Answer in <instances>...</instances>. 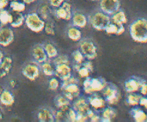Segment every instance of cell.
Segmentation results:
<instances>
[{
  "label": "cell",
  "mask_w": 147,
  "mask_h": 122,
  "mask_svg": "<svg viewBox=\"0 0 147 122\" xmlns=\"http://www.w3.org/2000/svg\"><path fill=\"white\" fill-rule=\"evenodd\" d=\"M111 21L117 24H124L127 22V17L123 10L119 9L115 14L111 15Z\"/></svg>",
  "instance_id": "cell-25"
},
{
  "label": "cell",
  "mask_w": 147,
  "mask_h": 122,
  "mask_svg": "<svg viewBox=\"0 0 147 122\" xmlns=\"http://www.w3.org/2000/svg\"><path fill=\"white\" fill-rule=\"evenodd\" d=\"M141 94L143 96H146L147 95V84L146 81H144L142 83V86L140 87V89H139Z\"/></svg>",
  "instance_id": "cell-44"
},
{
  "label": "cell",
  "mask_w": 147,
  "mask_h": 122,
  "mask_svg": "<svg viewBox=\"0 0 147 122\" xmlns=\"http://www.w3.org/2000/svg\"><path fill=\"white\" fill-rule=\"evenodd\" d=\"M88 101L90 107L95 109H103L106 107V101L105 99L97 94H91V96L88 98Z\"/></svg>",
  "instance_id": "cell-15"
},
{
  "label": "cell",
  "mask_w": 147,
  "mask_h": 122,
  "mask_svg": "<svg viewBox=\"0 0 147 122\" xmlns=\"http://www.w3.org/2000/svg\"><path fill=\"white\" fill-rule=\"evenodd\" d=\"M9 1H14V0H9Z\"/></svg>",
  "instance_id": "cell-53"
},
{
  "label": "cell",
  "mask_w": 147,
  "mask_h": 122,
  "mask_svg": "<svg viewBox=\"0 0 147 122\" xmlns=\"http://www.w3.org/2000/svg\"><path fill=\"white\" fill-rule=\"evenodd\" d=\"M108 83L103 78H90L88 77L83 81V87L86 94H93L102 91L107 86Z\"/></svg>",
  "instance_id": "cell-2"
},
{
  "label": "cell",
  "mask_w": 147,
  "mask_h": 122,
  "mask_svg": "<svg viewBox=\"0 0 147 122\" xmlns=\"http://www.w3.org/2000/svg\"><path fill=\"white\" fill-rule=\"evenodd\" d=\"M44 47L47 57L50 59H53L58 55V51H57V48L51 43H47V44H45Z\"/></svg>",
  "instance_id": "cell-28"
},
{
  "label": "cell",
  "mask_w": 147,
  "mask_h": 122,
  "mask_svg": "<svg viewBox=\"0 0 147 122\" xmlns=\"http://www.w3.org/2000/svg\"><path fill=\"white\" fill-rule=\"evenodd\" d=\"M67 37L73 41H80L82 38L81 31L78 27L73 26V27H70L67 30Z\"/></svg>",
  "instance_id": "cell-27"
},
{
  "label": "cell",
  "mask_w": 147,
  "mask_h": 122,
  "mask_svg": "<svg viewBox=\"0 0 147 122\" xmlns=\"http://www.w3.org/2000/svg\"><path fill=\"white\" fill-rule=\"evenodd\" d=\"M9 85L11 88H14L16 87V85H17V82H16L15 80L11 79L9 81Z\"/></svg>",
  "instance_id": "cell-49"
},
{
  "label": "cell",
  "mask_w": 147,
  "mask_h": 122,
  "mask_svg": "<svg viewBox=\"0 0 147 122\" xmlns=\"http://www.w3.org/2000/svg\"><path fill=\"white\" fill-rule=\"evenodd\" d=\"M14 39V31L11 28L4 27L0 29V45L8 47L12 43Z\"/></svg>",
  "instance_id": "cell-11"
},
{
  "label": "cell",
  "mask_w": 147,
  "mask_h": 122,
  "mask_svg": "<svg viewBox=\"0 0 147 122\" xmlns=\"http://www.w3.org/2000/svg\"><path fill=\"white\" fill-rule=\"evenodd\" d=\"M77 72L80 78H84V79H86L88 78V77H89L90 74L91 73L90 71V70H89L88 69L86 68V67H85L84 66H83V64H82V67H80V69L77 71Z\"/></svg>",
  "instance_id": "cell-38"
},
{
  "label": "cell",
  "mask_w": 147,
  "mask_h": 122,
  "mask_svg": "<svg viewBox=\"0 0 147 122\" xmlns=\"http://www.w3.org/2000/svg\"><path fill=\"white\" fill-rule=\"evenodd\" d=\"M37 119L40 122L55 121V114L51 110L47 108H42L37 113Z\"/></svg>",
  "instance_id": "cell-17"
},
{
  "label": "cell",
  "mask_w": 147,
  "mask_h": 122,
  "mask_svg": "<svg viewBox=\"0 0 147 122\" xmlns=\"http://www.w3.org/2000/svg\"><path fill=\"white\" fill-rule=\"evenodd\" d=\"M9 4V0H0V11L4 9Z\"/></svg>",
  "instance_id": "cell-47"
},
{
  "label": "cell",
  "mask_w": 147,
  "mask_h": 122,
  "mask_svg": "<svg viewBox=\"0 0 147 122\" xmlns=\"http://www.w3.org/2000/svg\"><path fill=\"white\" fill-rule=\"evenodd\" d=\"M88 119H89V118H88V117L87 114H85V113L77 112V119H76V121L84 122V121H87Z\"/></svg>",
  "instance_id": "cell-43"
},
{
  "label": "cell",
  "mask_w": 147,
  "mask_h": 122,
  "mask_svg": "<svg viewBox=\"0 0 147 122\" xmlns=\"http://www.w3.org/2000/svg\"><path fill=\"white\" fill-rule=\"evenodd\" d=\"M71 84H78V81L77 79H76V77H72V76L70 77V78L67 79L65 80V81H63V83H62L61 84V89L64 88V87H65L66 86Z\"/></svg>",
  "instance_id": "cell-41"
},
{
  "label": "cell",
  "mask_w": 147,
  "mask_h": 122,
  "mask_svg": "<svg viewBox=\"0 0 147 122\" xmlns=\"http://www.w3.org/2000/svg\"><path fill=\"white\" fill-rule=\"evenodd\" d=\"M2 118H3V112L2 111H1V109H0V120L2 119Z\"/></svg>",
  "instance_id": "cell-52"
},
{
  "label": "cell",
  "mask_w": 147,
  "mask_h": 122,
  "mask_svg": "<svg viewBox=\"0 0 147 122\" xmlns=\"http://www.w3.org/2000/svg\"><path fill=\"white\" fill-rule=\"evenodd\" d=\"M56 17L60 19L69 21L72 19V6L67 1H64L63 4L58 8H56L55 10Z\"/></svg>",
  "instance_id": "cell-8"
},
{
  "label": "cell",
  "mask_w": 147,
  "mask_h": 122,
  "mask_svg": "<svg viewBox=\"0 0 147 122\" xmlns=\"http://www.w3.org/2000/svg\"><path fill=\"white\" fill-rule=\"evenodd\" d=\"M90 121L92 122H97V121H101V117H100V116L98 115V114H95L90 119Z\"/></svg>",
  "instance_id": "cell-48"
},
{
  "label": "cell",
  "mask_w": 147,
  "mask_h": 122,
  "mask_svg": "<svg viewBox=\"0 0 147 122\" xmlns=\"http://www.w3.org/2000/svg\"><path fill=\"white\" fill-rule=\"evenodd\" d=\"M44 30L45 31V33L48 35H55V27L53 23L47 22L45 24V27Z\"/></svg>",
  "instance_id": "cell-40"
},
{
  "label": "cell",
  "mask_w": 147,
  "mask_h": 122,
  "mask_svg": "<svg viewBox=\"0 0 147 122\" xmlns=\"http://www.w3.org/2000/svg\"><path fill=\"white\" fill-rule=\"evenodd\" d=\"M103 97L110 105H116L121 99V94L114 84H107L102 91Z\"/></svg>",
  "instance_id": "cell-5"
},
{
  "label": "cell",
  "mask_w": 147,
  "mask_h": 122,
  "mask_svg": "<svg viewBox=\"0 0 147 122\" xmlns=\"http://www.w3.org/2000/svg\"><path fill=\"white\" fill-rule=\"evenodd\" d=\"M50 12H51L50 7L47 4H43L39 9V14L44 20L48 19Z\"/></svg>",
  "instance_id": "cell-34"
},
{
  "label": "cell",
  "mask_w": 147,
  "mask_h": 122,
  "mask_svg": "<svg viewBox=\"0 0 147 122\" xmlns=\"http://www.w3.org/2000/svg\"><path fill=\"white\" fill-rule=\"evenodd\" d=\"M32 54V57L34 60L37 64H42V63L47 61V59H48L45 50L44 46H42V44L36 45L33 48Z\"/></svg>",
  "instance_id": "cell-12"
},
{
  "label": "cell",
  "mask_w": 147,
  "mask_h": 122,
  "mask_svg": "<svg viewBox=\"0 0 147 122\" xmlns=\"http://www.w3.org/2000/svg\"><path fill=\"white\" fill-rule=\"evenodd\" d=\"M41 69L43 74L47 77H52L55 75V68L47 61L41 64Z\"/></svg>",
  "instance_id": "cell-31"
},
{
  "label": "cell",
  "mask_w": 147,
  "mask_h": 122,
  "mask_svg": "<svg viewBox=\"0 0 147 122\" xmlns=\"http://www.w3.org/2000/svg\"><path fill=\"white\" fill-rule=\"evenodd\" d=\"M116 111L113 108L111 107H108L106 108H103L102 111L101 121L110 122L116 117Z\"/></svg>",
  "instance_id": "cell-24"
},
{
  "label": "cell",
  "mask_w": 147,
  "mask_h": 122,
  "mask_svg": "<svg viewBox=\"0 0 147 122\" xmlns=\"http://www.w3.org/2000/svg\"><path fill=\"white\" fill-rule=\"evenodd\" d=\"M131 115L136 122H144L147 121V114L142 109L133 108L131 110Z\"/></svg>",
  "instance_id": "cell-23"
},
{
  "label": "cell",
  "mask_w": 147,
  "mask_h": 122,
  "mask_svg": "<svg viewBox=\"0 0 147 122\" xmlns=\"http://www.w3.org/2000/svg\"><path fill=\"white\" fill-rule=\"evenodd\" d=\"M55 75L62 81L67 79L72 76V69L68 64H62L56 65L55 67Z\"/></svg>",
  "instance_id": "cell-10"
},
{
  "label": "cell",
  "mask_w": 147,
  "mask_h": 122,
  "mask_svg": "<svg viewBox=\"0 0 147 122\" xmlns=\"http://www.w3.org/2000/svg\"><path fill=\"white\" fill-rule=\"evenodd\" d=\"M80 50L84 55L85 58L90 61L96 59L98 55L97 47L94 43L89 40H84L80 42Z\"/></svg>",
  "instance_id": "cell-6"
},
{
  "label": "cell",
  "mask_w": 147,
  "mask_h": 122,
  "mask_svg": "<svg viewBox=\"0 0 147 122\" xmlns=\"http://www.w3.org/2000/svg\"><path fill=\"white\" fill-rule=\"evenodd\" d=\"M139 104L142 107H144L147 110V97H142L140 101H139Z\"/></svg>",
  "instance_id": "cell-46"
},
{
  "label": "cell",
  "mask_w": 147,
  "mask_h": 122,
  "mask_svg": "<svg viewBox=\"0 0 147 122\" xmlns=\"http://www.w3.org/2000/svg\"><path fill=\"white\" fill-rule=\"evenodd\" d=\"M107 34L121 35L125 31V27L123 24H117L113 22H111L106 27V30Z\"/></svg>",
  "instance_id": "cell-21"
},
{
  "label": "cell",
  "mask_w": 147,
  "mask_h": 122,
  "mask_svg": "<svg viewBox=\"0 0 147 122\" xmlns=\"http://www.w3.org/2000/svg\"><path fill=\"white\" fill-rule=\"evenodd\" d=\"M48 1L50 7H54V8H58L63 4L65 0H48Z\"/></svg>",
  "instance_id": "cell-42"
},
{
  "label": "cell",
  "mask_w": 147,
  "mask_h": 122,
  "mask_svg": "<svg viewBox=\"0 0 147 122\" xmlns=\"http://www.w3.org/2000/svg\"><path fill=\"white\" fill-rule=\"evenodd\" d=\"M82 64H83V66H84L85 67H86L87 69H88L90 70V72H93V64H92V62L90 61V60H88V61H85Z\"/></svg>",
  "instance_id": "cell-45"
},
{
  "label": "cell",
  "mask_w": 147,
  "mask_h": 122,
  "mask_svg": "<svg viewBox=\"0 0 147 122\" xmlns=\"http://www.w3.org/2000/svg\"><path fill=\"white\" fill-rule=\"evenodd\" d=\"M73 108L77 112L87 114L88 110L90 109V104L88 101V99L86 100L83 97H78L77 99L73 102Z\"/></svg>",
  "instance_id": "cell-16"
},
{
  "label": "cell",
  "mask_w": 147,
  "mask_h": 122,
  "mask_svg": "<svg viewBox=\"0 0 147 122\" xmlns=\"http://www.w3.org/2000/svg\"><path fill=\"white\" fill-rule=\"evenodd\" d=\"M36 1H37V0H22L23 2H24V4H32V3L35 2Z\"/></svg>",
  "instance_id": "cell-50"
},
{
  "label": "cell",
  "mask_w": 147,
  "mask_h": 122,
  "mask_svg": "<svg viewBox=\"0 0 147 122\" xmlns=\"http://www.w3.org/2000/svg\"><path fill=\"white\" fill-rule=\"evenodd\" d=\"M9 7L12 11L15 12H23L26 9L25 4L23 1L20 2L17 0L11 1V2L9 3Z\"/></svg>",
  "instance_id": "cell-32"
},
{
  "label": "cell",
  "mask_w": 147,
  "mask_h": 122,
  "mask_svg": "<svg viewBox=\"0 0 147 122\" xmlns=\"http://www.w3.org/2000/svg\"><path fill=\"white\" fill-rule=\"evenodd\" d=\"M77 119V111L72 107L67 111V121L74 122Z\"/></svg>",
  "instance_id": "cell-39"
},
{
  "label": "cell",
  "mask_w": 147,
  "mask_h": 122,
  "mask_svg": "<svg viewBox=\"0 0 147 122\" xmlns=\"http://www.w3.org/2000/svg\"><path fill=\"white\" fill-rule=\"evenodd\" d=\"M62 90H63V95L65 96L70 101L79 97L80 94V87L78 85V84H69L62 89Z\"/></svg>",
  "instance_id": "cell-13"
},
{
  "label": "cell",
  "mask_w": 147,
  "mask_h": 122,
  "mask_svg": "<svg viewBox=\"0 0 147 122\" xmlns=\"http://www.w3.org/2000/svg\"><path fill=\"white\" fill-rule=\"evenodd\" d=\"M12 14L9 12L5 9H2L0 11V23L1 25H7L8 24H11L12 21Z\"/></svg>",
  "instance_id": "cell-29"
},
{
  "label": "cell",
  "mask_w": 147,
  "mask_h": 122,
  "mask_svg": "<svg viewBox=\"0 0 147 122\" xmlns=\"http://www.w3.org/2000/svg\"><path fill=\"white\" fill-rule=\"evenodd\" d=\"M60 87V82H59L57 78H52L50 79L48 83L49 89L51 91H56Z\"/></svg>",
  "instance_id": "cell-37"
},
{
  "label": "cell",
  "mask_w": 147,
  "mask_h": 122,
  "mask_svg": "<svg viewBox=\"0 0 147 122\" xmlns=\"http://www.w3.org/2000/svg\"><path fill=\"white\" fill-rule=\"evenodd\" d=\"M72 57H73V60H74L76 64H82L85 61V59H86L83 53L81 52L80 50L78 49L73 51V54H72Z\"/></svg>",
  "instance_id": "cell-35"
},
{
  "label": "cell",
  "mask_w": 147,
  "mask_h": 122,
  "mask_svg": "<svg viewBox=\"0 0 147 122\" xmlns=\"http://www.w3.org/2000/svg\"><path fill=\"white\" fill-rule=\"evenodd\" d=\"M141 98H142V97L139 94H136L135 93H129V94L126 97V102L129 105L132 106V107H136L139 104Z\"/></svg>",
  "instance_id": "cell-30"
},
{
  "label": "cell",
  "mask_w": 147,
  "mask_h": 122,
  "mask_svg": "<svg viewBox=\"0 0 147 122\" xmlns=\"http://www.w3.org/2000/svg\"><path fill=\"white\" fill-rule=\"evenodd\" d=\"M72 24L78 28H84L88 24V19L85 14L80 12H76L72 17Z\"/></svg>",
  "instance_id": "cell-18"
},
{
  "label": "cell",
  "mask_w": 147,
  "mask_h": 122,
  "mask_svg": "<svg viewBox=\"0 0 147 122\" xmlns=\"http://www.w3.org/2000/svg\"><path fill=\"white\" fill-rule=\"evenodd\" d=\"M69 59L65 55H57L55 58L53 59V63L55 66L62 64H68Z\"/></svg>",
  "instance_id": "cell-36"
},
{
  "label": "cell",
  "mask_w": 147,
  "mask_h": 122,
  "mask_svg": "<svg viewBox=\"0 0 147 122\" xmlns=\"http://www.w3.org/2000/svg\"><path fill=\"white\" fill-rule=\"evenodd\" d=\"M24 23L29 29L35 33L41 32L45 27V20L40 17V14L35 12L30 13L26 15Z\"/></svg>",
  "instance_id": "cell-4"
},
{
  "label": "cell",
  "mask_w": 147,
  "mask_h": 122,
  "mask_svg": "<svg viewBox=\"0 0 147 122\" xmlns=\"http://www.w3.org/2000/svg\"><path fill=\"white\" fill-rule=\"evenodd\" d=\"M70 101L65 95H58L55 99V105L58 109H67L70 108Z\"/></svg>",
  "instance_id": "cell-22"
},
{
  "label": "cell",
  "mask_w": 147,
  "mask_h": 122,
  "mask_svg": "<svg viewBox=\"0 0 147 122\" xmlns=\"http://www.w3.org/2000/svg\"><path fill=\"white\" fill-rule=\"evenodd\" d=\"M111 22V19L109 14L102 11L96 12L90 18V25L93 29L98 31H105L107 26Z\"/></svg>",
  "instance_id": "cell-3"
},
{
  "label": "cell",
  "mask_w": 147,
  "mask_h": 122,
  "mask_svg": "<svg viewBox=\"0 0 147 122\" xmlns=\"http://www.w3.org/2000/svg\"><path fill=\"white\" fill-rule=\"evenodd\" d=\"M91 1H96V0H91Z\"/></svg>",
  "instance_id": "cell-54"
},
{
  "label": "cell",
  "mask_w": 147,
  "mask_h": 122,
  "mask_svg": "<svg viewBox=\"0 0 147 122\" xmlns=\"http://www.w3.org/2000/svg\"><path fill=\"white\" fill-rule=\"evenodd\" d=\"M0 103L5 107H11L14 103V95L8 90H4L0 94Z\"/></svg>",
  "instance_id": "cell-20"
},
{
  "label": "cell",
  "mask_w": 147,
  "mask_h": 122,
  "mask_svg": "<svg viewBox=\"0 0 147 122\" xmlns=\"http://www.w3.org/2000/svg\"><path fill=\"white\" fill-rule=\"evenodd\" d=\"M129 33L132 39L138 43H147V19L139 18L129 27Z\"/></svg>",
  "instance_id": "cell-1"
},
{
  "label": "cell",
  "mask_w": 147,
  "mask_h": 122,
  "mask_svg": "<svg viewBox=\"0 0 147 122\" xmlns=\"http://www.w3.org/2000/svg\"><path fill=\"white\" fill-rule=\"evenodd\" d=\"M14 12V14H12V21L10 25L13 28H19L24 24L25 21V17L22 14V12H15V11Z\"/></svg>",
  "instance_id": "cell-26"
},
{
  "label": "cell",
  "mask_w": 147,
  "mask_h": 122,
  "mask_svg": "<svg viewBox=\"0 0 147 122\" xmlns=\"http://www.w3.org/2000/svg\"><path fill=\"white\" fill-rule=\"evenodd\" d=\"M4 54H3V53L1 52V50H0V62H1V61H2V59H4Z\"/></svg>",
  "instance_id": "cell-51"
},
{
  "label": "cell",
  "mask_w": 147,
  "mask_h": 122,
  "mask_svg": "<svg viewBox=\"0 0 147 122\" xmlns=\"http://www.w3.org/2000/svg\"><path fill=\"white\" fill-rule=\"evenodd\" d=\"M23 76L30 81H34L40 76V70L35 64H28L23 67L22 70Z\"/></svg>",
  "instance_id": "cell-9"
},
{
  "label": "cell",
  "mask_w": 147,
  "mask_h": 122,
  "mask_svg": "<svg viewBox=\"0 0 147 122\" xmlns=\"http://www.w3.org/2000/svg\"><path fill=\"white\" fill-rule=\"evenodd\" d=\"M12 67V59L9 57H4L0 62V78L6 77Z\"/></svg>",
  "instance_id": "cell-19"
},
{
  "label": "cell",
  "mask_w": 147,
  "mask_h": 122,
  "mask_svg": "<svg viewBox=\"0 0 147 122\" xmlns=\"http://www.w3.org/2000/svg\"><path fill=\"white\" fill-rule=\"evenodd\" d=\"M69 108L67 109H58L54 113L55 118L56 121H67V111Z\"/></svg>",
  "instance_id": "cell-33"
},
{
  "label": "cell",
  "mask_w": 147,
  "mask_h": 122,
  "mask_svg": "<svg viewBox=\"0 0 147 122\" xmlns=\"http://www.w3.org/2000/svg\"><path fill=\"white\" fill-rule=\"evenodd\" d=\"M99 5L100 10L109 16L113 15L121 8L119 0H100Z\"/></svg>",
  "instance_id": "cell-7"
},
{
  "label": "cell",
  "mask_w": 147,
  "mask_h": 122,
  "mask_svg": "<svg viewBox=\"0 0 147 122\" xmlns=\"http://www.w3.org/2000/svg\"><path fill=\"white\" fill-rule=\"evenodd\" d=\"M144 81V80L136 78V77H132V78L129 79L125 81V90L128 94L136 92V91H139L141 86Z\"/></svg>",
  "instance_id": "cell-14"
}]
</instances>
